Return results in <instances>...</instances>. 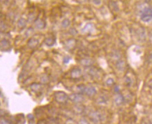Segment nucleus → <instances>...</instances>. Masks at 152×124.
Masks as SVG:
<instances>
[{
    "label": "nucleus",
    "mask_w": 152,
    "mask_h": 124,
    "mask_svg": "<svg viewBox=\"0 0 152 124\" xmlns=\"http://www.w3.org/2000/svg\"><path fill=\"white\" fill-rule=\"evenodd\" d=\"M116 67L119 70H123L125 68V61L123 59H119L117 61V64H116Z\"/></svg>",
    "instance_id": "nucleus-13"
},
{
    "label": "nucleus",
    "mask_w": 152,
    "mask_h": 124,
    "mask_svg": "<svg viewBox=\"0 0 152 124\" xmlns=\"http://www.w3.org/2000/svg\"><path fill=\"white\" fill-rule=\"evenodd\" d=\"M90 119L94 123H98L102 120V115L98 111H92L89 114Z\"/></svg>",
    "instance_id": "nucleus-4"
},
{
    "label": "nucleus",
    "mask_w": 152,
    "mask_h": 124,
    "mask_svg": "<svg viewBox=\"0 0 152 124\" xmlns=\"http://www.w3.org/2000/svg\"><path fill=\"white\" fill-rule=\"evenodd\" d=\"M36 27H37L38 29H43L45 27V22L43 20H38L35 22Z\"/></svg>",
    "instance_id": "nucleus-17"
},
{
    "label": "nucleus",
    "mask_w": 152,
    "mask_h": 124,
    "mask_svg": "<svg viewBox=\"0 0 152 124\" xmlns=\"http://www.w3.org/2000/svg\"><path fill=\"white\" fill-rule=\"evenodd\" d=\"M105 84H106V85H108V86H112L114 84H115V80H114V79L113 78H111V77H110V78L107 79L106 81H105Z\"/></svg>",
    "instance_id": "nucleus-21"
},
{
    "label": "nucleus",
    "mask_w": 152,
    "mask_h": 124,
    "mask_svg": "<svg viewBox=\"0 0 152 124\" xmlns=\"http://www.w3.org/2000/svg\"><path fill=\"white\" fill-rule=\"evenodd\" d=\"M124 82H125L126 85L127 87H130V86H131V84H132V80H131V78L130 77L126 76L125 80H124Z\"/></svg>",
    "instance_id": "nucleus-20"
},
{
    "label": "nucleus",
    "mask_w": 152,
    "mask_h": 124,
    "mask_svg": "<svg viewBox=\"0 0 152 124\" xmlns=\"http://www.w3.org/2000/svg\"><path fill=\"white\" fill-rule=\"evenodd\" d=\"M144 29H140L139 32H138V35L140 36V39H144L145 38V34H144Z\"/></svg>",
    "instance_id": "nucleus-22"
},
{
    "label": "nucleus",
    "mask_w": 152,
    "mask_h": 124,
    "mask_svg": "<svg viewBox=\"0 0 152 124\" xmlns=\"http://www.w3.org/2000/svg\"><path fill=\"white\" fill-rule=\"evenodd\" d=\"M93 2H94L96 5H99V4H100V3H101V0H93Z\"/></svg>",
    "instance_id": "nucleus-28"
},
{
    "label": "nucleus",
    "mask_w": 152,
    "mask_h": 124,
    "mask_svg": "<svg viewBox=\"0 0 152 124\" xmlns=\"http://www.w3.org/2000/svg\"><path fill=\"white\" fill-rule=\"evenodd\" d=\"M86 86L83 84H80L78 86H77L76 87V89H77V91L78 93H80V94H83L85 93V90Z\"/></svg>",
    "instance_id": "nucleus-16"
},
{
    "label": "nucleus",
    "mask_w": 152,
    "mask_h": 124,
    "mask_svg": "<svg viewBox=\"0 0 152 124\" xmlns=\"http://www.w3.org/2000/svg\"><path fill=\"white\" fill-rule=\"evenodd\" d=\"M92 25H90V24H88V25H87L85 27H84L83 31H85V32H87V31H90L91 30H92Z\"/></svg>",
    "instance_id": "nucleus-23"
},
{
    "label": "nucleus",
    "mask_w": 152,
    "mask_h": 124,
    "mask_svg": "<svg viewBox=\"0 0 152 124\" xmlns=\"http://www.w3.org/2000/svg\"><path fill=\"white\" fill-rule=\"evenodd\" d=\"M78 1H79L80 2H82H82H85L87 0H78Z\"/></svg>",
    "instance_id": "nucleus-30"
},
{
    "label": "nucleus",
    "mask_w": 152,
    "mask_h": 124,
    "mask_svg": "<svg viewBox=\"0 0 152 124\" xmlns=\"http://www.w3.org/2000/svg\"><path fill=\"white\" fill-rule=\"evenodd\" d=\"M41 82L43 84H47L49 82V77L47 75L43 74L41 77Z\"/></svg>",
    "instance_id": "nucleus-18"
},
{
    "label": "nucleus",
    "mask_w": 152,
    "mask_h": 124,
    "mask_svg": "<svg viewBox=\"0 0 152 124\" xmlns=\"http://www.w3.org/2000/svg\"><path fill=\"white\" fill-rule=\"evenodd\" d=\"M70 24H71V22H70V20H68V19H65V20H64L61 22V26H62L64 28H66V27H68L69 25H70Z\"/></svg>",
    "instance_id": "nucleus-19"
},
{
    "label": "nucleus",
    "mask_w": 152,
    "mask_h": 124,
    "mask_svg": "<svg viewBox=\"0 0 152 124\" xmlns=\"http://www.w3.org/2000/svg\"><path fill=\"white\" fill-rule=\"evenodd\" d=\"M84 110H85L84 107L81 105V103L75 104V105L74 106V108H73V110L76 114H82L84 112Z\"/></svg>",
    "instance_id": "nucleus-10"
},
{
    "label": "nucleus",
    "mask_w": 152,
    "mask_h": 124,
    "mask_svg": "<svg viewBox=\"0 0 152 124\" xmlns=\"http://www.w3.org/2000/svg\"><path fill=\"white\" fill-rule=\"evenodd\" d=\"M78 124H89L85 118H81L78 121Z\"/></svg>",
    "instance_id": "nucleus-24"
},
{
    "label": "nucleus",
    "mask_w": 152,
    "mask_h": 124,
    "mask_svg": "<svg viewBox=\"0 0 152 124\" xmlns=\"http://www.w3.org/2000/svg\"><path fill=\"white\" fill-rule=\"evenodd\" d=\"M18 25L20 27H24L26 25V22L24 19H20V20L18 22Z\"/></svg>",
    "instance_id": "nucleus-25"
},
{
    "label": "nucleus",
    "mask_w": 152,
    "mask_h": 124,
    "mask_svg": "<svg viewBox=\"0 0 152 124\" xmlns=\"http://www.w3.org/2000/svg\"><path fill=\"white\" fill-rule=\"evenodd\" d=\"M70 61V57L68 56L65 57L64 58V62L65 64H67V63H69V61Z\"/></svg>",
    "instance_id": "nucleus-27"
},
{
    "label": "nucleus",
    "mask_w": 152,
    "mask_h": 124,
    "mask_svg": "<svg viewBox=\"0 0 152 124\" xmlns=\"http://www.w3.org/2000/svg\"><path fill=\"white\" fill-rule=\"evenodd\" d=\"M149 61L150 62H152V52L150 54L149 57Z\"/></svg>",
    "instance_id": "nucleus-29"
},
{
    "label": "nucleus",
    "mask_w": 152,
    "mask_h": 124,
    "mask_svg": "<svg viewBox=\"0 0 152 124\" xmlns=\"http://www.w3.org/2000/svg\"><path fill=\"white\" fill-rule=\"evenodd\" d=\"M140 19L144 22H149L152 20V8L150 6L144 7L140 11Z\"/></svg>",
    "instance_id": "nucleus-1"
},
{
    "label": "nucleus",
    "mask_w": 152,
    "mask_h": 124,
    "mask_svg": "<svg viewBox=\"0 0 152 124\" xmlns=\"http://www.w3.org/2000/svg\"><path fill=\"white\" fill-rule=\"evenodd\" d=\"M76 42L74 39H69L68 40L66 43H65V47L68 49V50H71L73 49L75 46Z\"/></svg>",
    "instance_id": "nucleus-9"
},
{
    "label": "nucleus",
    "mask_w": 152,
    "mask_h": 124,
    "mask_svg": "<svg viewBox=\"0 0 152 124\" xmlns=\"http://www.w3.org/2000/svg\"><path fill=\"white\" fill-rule=\"evenodd\" d=\"M54 99L58 103L65 104L69 100V95L64 91H57L54 93Z\"/></svg>",
    "instance_id": "nucleus-2"
},
{
    "label": "nucleus",
    "mask_w": 152,
    "mask_h": 124,
    "mask_svg": "<svg viewBox=\"0 0 152 124\" xmlns=\"http://www.w3.org/2000/svg\"><path fill=\"white\" fill-rule=\"evenodd\" d=\"M80 64L86 67H89L94 64V61L89 58H84L80 60Z\"/></svg>",
    "instance_id": "nucleus-8"
},
{
    "label": "nucleus",
    "mask_w": 152,
    "mask_h": 124,
    "mask_svg": "<svg viewBox=\"0 0 152 124\" xmlns=\"http://www.w3.org/2000/svg\"><path fill=\"white\" fill-rule=\"evenodd\" d=\"M54 43H55V40L52 37L46 38V39H45V43L48 46H54Z\"/></svg>",
    "instance_id": "nucleus-15"
},
{
    "label": "nucleus",
    "mask_w": 152,
    "mask_h": 124,
    "mask_svg": "<svg viewBox=\"0 0 152 124\" xmlns=\"http://www.w3.org/2000/svg\"><path fill=\"white\" fill-rule=\"evenodd\" d=\"M28 46L30 48H35L37 47L38 44V41L36 38H31L28 41Z\"/></svg>",
    "instance_id": "nucleus-11"
},
{
    "label": "nucleus",
    "mask_w": 152,
    "mask_h": 124,
    "mask_svg": "<svg viewBox=\"0 0 152 124\" xmlns=\"http://www.w3.org/2000/svg\"><path fill=\"white\" fill-rule=\"evenodd\" d=\"M151 121H152V118H151Z\"/></svg>",
    "instance_id": "nucleus-31"
},
{
    "label": "nucleus",
    "mask_w": 152,
    "mask_h": 124,
    "mask_svg": "<svg viewBox=\"0 0 152 124\" xmlns=\"http://www.w3.org/2000/svg\"><path fill=\"white\" fill-rule=\"evenodd\" d=\"M69 98L71 100L73 103H74L75 104L82 103L84 101V100H85L83 95L78 93H71V95H69Z\"/></svg>",
    "instance_id": "nucleus-3"
},
{
    "label": "nucleus",
    "mask_w": 152,
    "mask_h": 124,
    "mask_svg": "<svg viewBox=\"0 0 152 124\" xmlns=\"http://www.w3.org/2000/svg\"><path fill=\"white\" fill-rule=\"evenodd\" d=\"M123 101H124V98H123V96L121 95V93H117L115 95V97H114V103H115L116 105H121V104L123 103Z\"/></svg>",
    "instance_id": "nucleus-7"
},
{
    "label": "nucleus",
    "mask_w": 152,
    "mask_h": 124,
    "mask_svg": "<svg viewBox=\"0 0 152 124\" xmlns=\"http://www.w3.org/2000/svg\"><path fill=\"white\" fill-rule=\"evenodd\" d=\"M82 70L78 68H75L71 71V77L73 79H79L82 77Z\"/></svg>",
    "instance_id": "nucleus-5"
},
{
    "label": "nucleus",
    "mask_w": 152,
    "mask_h": 124,
    "mask_svg": "<svg viewBox=\"0 0 152 124\" xmlns=\"http://www.w3.org/2000/svg\"><path fill=\"white\" fill-rule=\"evenodd\" d=\"M108 100V99L107 98L105 95H101L100 96H98V98H97V103L99 104H105L106 103Z\"/></svg>",
    "instance_id": "nucleus-14"
},
{
    "label": "nucleus",
    "mask_w": 152,
    "mask_h": 124,
    "mask_svg": "<svg viewBox=\"0 0 152 124\" xmlns=\"http://www.w3.org/2000/svg\"><path fill=\"white\" fill-rule=\"evenodd\" d=\"M0 124H10V123L7 119L2 118L0 119Z\"/></svg>",
    "instance_id": "nucleus-26"
},
{
    "label": "nucleus",
    "mask_w": 152,
    "mask_h": 124,
    "mask_svg": "<svg viewBox=\"0 0 152 124\" xmlns=\"http://www.w3.org/2000/svg\"><path fill=\"white\" fill-rule=\"evenodd\" d=\"M30 88L34 92H38L41 90L42 86L41 84H38V83H33L31 84V86H30Z\"/></svg>",
    "instance_id": "nucleus-12"
},
{
    "label": "nucleus",
    "mask_w": 152,
    "mask_h": 124,
    "mask_svg": "<svg viewBox=\"0 0 152 124\" xmlns=\"http://www.w3.org/2000/svg\"><path fill=\"white\" fill-rule=\"evenodd\" d=\"M96 88L93 86H88L85 87V94H86L88 96H94L96 95Z\"/></svg>",
    "instance_id": "nucleus-6"
}]
</instances>
